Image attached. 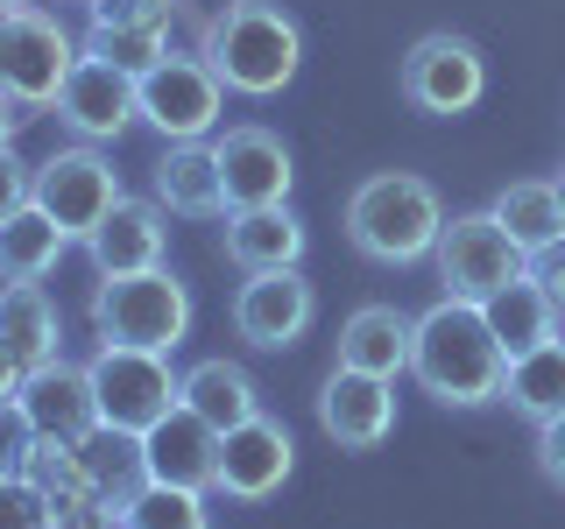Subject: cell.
<instances>
[{
	"label": "cell",
	"mask_w": 565,
	"mask_h": 529,
	"mask_svg": "<svg viewBox=\"0 0 565 529\" xmlns=\"http://www.w3.org/2000/svg\"><path fill=\"white\" fill-rule=\"evenodd\" d=\"M411 375H417L424 396L446 402V410H481V402H502L509 353L488 332L481 304L438 296V304L417 317V332H411Z\"/></svg>",
	"instance_id": "6da1fadb"
},
{
	"label": "cell",
	"mask_w": 565,
	"mask_h": 529,
	"mask_svg": "<svg viewBox=\"0 0 565 529\" xmlns=\"http://www.w3.org/2000/svg\"><path fill=\"white\" fill-rule=\"evenodd\" d=\"M199 57L220 71L226 93L269 99V93H282V85L297 78V64H305V35H297V22L276 8V0H226V8L205 22V50H199Z\"/></svg>",
	"instance_id": "7a4b0ae2"
},
{
	"label": "cell",
	"mask_w": 565,
	"mask_h": 529,
	"mask_svg": "<svg viewBox=\"0 0 565 529\" xmlns=\"http://www.w3.org/2000/svg\"><path fill=\"white\" fill-rule=\"evenodd\" d=\"M438 234H446V205H438V191L424 176L382 170L367 184H353V198H347L353 255L382 261V269H411V261H431Z\"/></svg>",
	"instance_id": "3957f363"
},
{
	"label": "cell",
	"mask_w": 565,
	"mask_h": 529,
	"mask_svg": "<svg viewBox=\"0 0 565 529\" xmlns=\"http://www.w3.org/2000/svg\"><path fill=\"white\" fill-rule=\"evenodd\" d=\"M93 332H99V346L177 353V346H184V332H191V290L170 269L99 276V290H93Z\"/></svg>",
	"instance_id": "277c9868"
},
{
	"label": "cell",
	"mask_w": 565,
	"mask_h": 529,
	"mask_svg": "<svg viewBox=\"0 0 565 529\" xmlns=\"http://www.w3.org/2000/svg\"><path fill=\"white\" fill-rule=\"evenodd\" d=\"M71 64H78V43L50 8H35V0L0 8V93H14L29 114H43V106H57Z\"/></svg>",
	"instance_id": "5b68a950"
},
{
	"label": "cell",
	"mask_w": 565,
	"mask_h": 529,
	"mask_svg": "<svg viewBox=\"0 0 565 529\" xmlns=\"http://www.w3.org/2000/svg\"><path fill=\"white\" fill-rule=\"evenodd\" d=\"M93 396H99V423L114 431H156L177 402H184V375H170V353H141V346H99L93 353Z\"/></svg>",
	"instance_id": "8992f818"
},
{
	"label": "cell",
	"mask_w": 565,
	"mask_h": 529,
	"mask_svg": "<svg viewBox=\"0 0 565 529\" xmlns=\"http://www.w3.org/2000/svg\"><path fill=\"white\" fill-rule=\"evenodd\" d=\"M396 93L417 106V114H431V120H452V114H473L488 93V57H481V43H467V35H452V29H431V35H417L411 50H403V64H396Z\"/></svg>",
	"instance_id": "52a82bcc"
},
{
	"label": "cell",
	"mask_w": 565,
	"mask_h": 529,
	"mask_svg": "<svg viewBox=\"0 0 565 529\" xmlns=\"http://www.w3.org/2000/svg\"><path fill=\"white\" fill-rule=\"evenodd\" d=\"M431 269H438V282H446V296H459V304H488L502 282H516L530 269V255L509 240V226L494 219V212H452L438 247H431Z\"/></svg>",
	"instance_id": "ba28073f"
},
{
	"label": "cell",
	"mask_w": 565,
	"mask_h": 529,
	"mask_svg": "<svg viewBox=\"0 0 565 529\" xmlns=\"http://www.w3.org/2000/svg\"><path fill=\"white\" fill-rule=\"evenodd\" d=\"M120 198H128V191H120V170L99 155V141H71L50 163H35V205H43L71 240H93V226Z\"/></svg>",
	"instance_id": "9c48e42d"
},
{
	"label": "cell",
	"mask_w": 565,
	"mask_h": 529,
	"mask_svg": "<svg viewBox=\"0 0 565 529\" xmlns=\"http://www.w3.org/2000/svg\"><path fill=\"white\" fill-rule=\"evenodd\" d=\"M226 114V85L205 57H170L156 71H141V120L163 141H205Z\"/></svg>",
	"instance_id": "30bf717a"
},
{
	"label": "cell",
	"mask_w": 565,
	"mask_h": 529,
	"mask_svg": "<svg viewBox=\"0 0 565 529\" xmlns=\"http://www.w3.org/2000/svg\"><path fill=\"white\" fill-rule=\"evenodd\" d=\"M57 120L78 141H120L141 120V78H128L120 64H99L78 50L64 93H57Z\"/></svg>",
	"instance_id": "8fae6325"
},
{
	"label": "cell",
	"mask_w": 565,
	"mask_h": 529,
	"mask_svg": "<svg viewBox=\"0 0 565 529\" xmlns=\"http://www.w3.org/2000/svg\"><path fill=\"white\" fill-rule=\"evenodd\" d=\"M311 317H318V290L305 282V269H262V276H247L241 296H234V332L262 353L297 346L311 332Z\"/></svg>",
	"instance_id": "7c38bea8"
},
{
	"label": "cell",
	"mask_w": 565,
	"mask_h": 529,
	"mask_svg": "<svg viewBox=\"0 0 565 529\" xmlns=\"http://www.w3.org/2000/svg\"><path fill=\"white\" fill-rule=\"evenodd\" d=\"M297 466V445L290 431L262 410L234 423V431H220V473H212V494H226V501H269V494L290 481Z\"/></svg>",
	"instance_id": "4fadbf2b"
},
{
	"label": "cell",
	"mask_w": 565,
	"mask_h": 529,
	"mask_svg": "<svg viewBox=\"0 0 565 529\" xmlns=\"http://www.w3.org/2000/svg\"><path fill=\"white\" fill-rule=\"evenodd\" d=\"M212 163H220V184H226V212H247V205H282L290 198V149L282 134L269 128H226L212 134Z\"/></svg>",
	"instance_id": "5bb4252c"
},
{
	"label": "cell",
	"mask_w": 565,
	"mask_h": 529,
	"mask_svg": "<svg viewBox=\"0 0 565 529\" xmlns=\"http://www.w3.org/2000/svg\"><path fill=\"white\" fill-rule=\"evenodd\" d=\"M318 431H326L340 452H375L382 438L396 431V381L332 367L326 388H318Z\"/></svg>",
	"instance_id": "9a60e30c"
},
{
	"label": "cell",
	"mask_w": 565,
	"mask_h": 529,
	"mask_svg": "<svg viewBox=\"0 0 565 529\" xmlns=\"http://www.w3.org/2000/svg\"><path fill=\"white\" fill-rule=\"evenodd\" d=\"M22 410H29V423H35V438H57V445H85V438L99 431L93 375H85V367H71L64 353L22 375Z\"/></svg>",
	"instance_id": "2e32d148"
},
{
	"label": "cell",
	"mask_w": 565,
	"mask_h": 529,
	"mask_svg": "<svg viewBox=\"0 0 565 529\" xmlns=\"http://www.w3.org/2000/svg\"><path fill=\"white\" fill-rule=\"evenodd\" d=\"M141 458H149V481L212 494V473H220V431H212L199 410L177 402L156 431H141Z\"/></svg>",
	"instance_id": "e0dca14e"
},
{
	"label": "cell",
	"mask_w": 565,
	"mask_h": 529,
	"mask_svg": "<svg viewBox=\"0 0 565 529\" xmlns=\"http://www.w3.org/2000/svg\"><path fill=\"white\" fill-rule=\"evenodd\" d=\"M170 212L156 198H120L106 219L93 226L85 255L99 261V276H141V269H163V240H170Z\"/></svg>",
	"instance_id": "ac0fdd59"
},
{
	"label": "cell",
	"mask_w": 565,
	"mask_h": 529,
	"mask_svg": "<svg viewBox=\"0 0 565 529\" xmlns=\"http://www.w3.org/2000/svg\"><path fill=\"white\" fill-rule=\"evenodd\" d=\"M226 261L241 276H262V269H297L305 261V219L290 205H247V212H226Z\"/></svg>",
	"instance_id": "d6986e66"
},
{
	"label": "cell",
	"mask_w": 565,
	"mask_h": 529,
	"mask_svg": "<svg viewBox=\"0 0 565 529\" xmlns=\"http://www.w3.org/2000/svg\"><path fill=\"white\" fill-rule=\"evenodd\" d=\"M156 205L177 219H226V184L212 163V141H170L156 163Z\"/></svg>",
	"instance_id": "ffe728a7"
},
{
	"label": "cell",
	"mask_w": 565,
	"mask_h": 529,
	"mask_svg": "<svg viewBox=\"0 0 565 529\" xmlns=\"http://www.w3.org/2000/svg\"><path fill=\"white\" fill-rule=\"evenodd\" d=\"M0 353H8L22 375L64 353V317H57L43 282H8V290H0Z\"/></svg>",
	"instance_id": "44dd1931"
},
{
	"label": "cell",
	"mask_w": 565,
	"mask_h": 529,
	"mask_svg": "<svg viewBox=\"0 0 565 529\" xmlns=\"http://www.w3.org/2000/svg\"><path fill=\"white\" fill-rule=\"evenodd\" d=\"M411 332H417V317H403L396 304H361L340 325V367L396 381L403 367H411Z\"/></svg>",
	"instance_id": "7402d4cb"
},
{
	"label": "cell",
	"mask_w": 565,
	"mask_h": 529,
	"mask_svg": "<svg viewBox=\"0 0 565 529\" xmlns=\"http://www.w3.org/2000/svg\"><path fill=\"white\" fill-rule=\"evenodd\" d=\"M481 317H488V332H494V339H502V353L516 360V353L544 346V339H558V317H565V311L552 304V296H544V282L523 269L516 282H502V290L488 296Z\"/></svg>",
	"instance_id": "603a6c76"
},
{
	"label": "cell",
	"mask_w": 565,
	"mask_h": 529,
	"mask_svg": "<svg viewBox=\"0 0 565 529\" xmlns=\"http://www.w3.org/2000/svg\"><path fill=\"white\" fill-rule=\"evenodd\" d=\"M494 219L509 226V240L523 255H544L552 240H565V205H558V176H516V184L494 191Z\"/></svg>",
	"instance_id": "cb8c5ba5"
},
{
	"label": "cell",
	"mask_w": 565,
	"mask_h": 529,
	"mask_svg": "<svg viewBox=\"0 0 565 529\" xmlns=\"http://www.w3.org/2000/svg\"><path fill=\"white\" fill-rule=\"evenodd\" d=\"M184 410H199L212 431H234V423L262 417V388L241 360H199L184 375Z\"/></svg>",
	"instance_id": "d4e9b609"
},
{
	"label": "cell",
	"mask_w": 565,
	"mask_h": 529,
	"mask_svg": "<svg viewBox=\"0 0 565 529\" xmlns=\"http://www.w3.org/2000/svg\"><path fill=\"white\" fill-rule=\"evenodd\" d=\"M502 402L516 417H530V423L565 417V339H544V346L516 353L509 375H502Z\"/></svg>",
	"instance_id": "484cf974"
},
{
	"label": "cell",
	"mask_w": 565,
	"mask_h": 529,
	"mask_svg": "<svg viewBox=\"0 0 565 529\" xmlns=\"http://www.w3.org/2000/svg\"><path fill=\"white\" fill-rule=\"evenodd\" d=\"M64 247H71V234L43 205H29V212H14V219L0 226V276L8 282H43L64 261Z\"/></svg>",
	"instance_id": "4316f807"
},
{
	"label": "cell",
	"mask_w": 565,
	"mask_h": 529,
	"mask_svg": "<svg viewBox=\"0 0 565 529\" xmlns=\"http://www.w3.org/2000/svg\"><path fill=\"white\" fill-rule=\"evenodd\" d=\"M78 458H85L93 487H99L114 508H128L135 494L149 487V458H141V438H135V431H114V423H99V431L78 445Z\"/></svg>",
	"instance_id": "83f0119b"
},
{
	"label": "cell",
	"mask_w": 565,
	"mask_h": 529,
	"mask_svg": "<svg viewBox=\"0 0 565 529\" xmlns=\"http://www.w3.org/2000/svg\"><path fill=\"white\" fill-rule=\"evenodd\" d=\"M120 529H212V516H205V494L149 481L128 508H120Z\"/></svg>",
	"instance_id": "f1b7e54d"
},
{
	"label": "cell",
	"mask_w": 565,
	"mask_h": 529,
	"mask_svg": "<svg viewBox=\"0 0 565 529\" xmlns=\"http://www.w3.org/2000/svg\"><path fill=\"white\" fill-rule=\"evenodd\" d=\"M85 57H99V64H120L128 78H141V71H156L170 57V43H163V29H106V22H93L85 29Z\"/></svg>",
	"instance_id": "f546056e"
},
{
	"label": "cell",
	"mask_w": 565,
	"mask_h": 529,
	"mask_svg": "<svg viewBox=\"0 0 565 529\" xmlns=\"http://www.w3.org/2000/svg\"><path fill=\"white\" fill-rule=\"evenodd\" d=\"M29 481L50 494V508H71V501H85V494H99L93 473H85V458H78V445H57V438H43V445H35Z\"/></svg>",
	"instance_id": "4dcf8cb0"
},
{
	"label": "cell",
	"mask_w": 565,
	"mask_h": 529,
	"mask_svg": "<svg viewBox=\"0 0 565 529\" xmlns=\"http://www.w3.org/2000/svg\"><path fill=\"white\" fill-rule=\"evenodd\" d=\"M0 529H57V508L29 473H0Z\"/></svg>",
	"instance_id": "1f68e13d"
},
{
	"label": "cell",
	"mask_w": 565,
	"mask_h": 529,
	"mask_svg": "<svg viewBox=\"0 0 565 529\" xmlns=\"http://www.w3.org/2000/svg\"><path fill=\"white\" fill-rule=\"evenodd\" d=\"M35 423H29V410H22V396L14 402H0V473H29V458H35Z\"/></svg>",
	"instance_id": "d6a6232c"
},
{
	"label": "cell",
	"mask_w": 565,
	"mask_h": 529,
	"mask_svg": "<svg viewBox=\"0 0 565 529\" xmlns=\"http://www.w3.org/2000/svg\"><path fill=\"white\" fill-rule=\"evenodd\" d=\"M170 14H177V0H93V22H106V29H163L170 35Z\"/></svg>",
	"instance_id": "836d02e7"
},
{
	"label": "cell",
	"mask_w": 565,
	"mask_h": 529,
	"mask_svg": "<svg viewBox=\"0 0 565 529\" xmlns=\"http://www.w3.org/2000/svg\"><path fill=\"white\" fill-rule=\"evenodd\" d=\"M29 205H35V163H22L14 149H0V226Z\"/></svg>",
	"instance_id": "e575fe53"
},
{
	"label": "cell",
	"mask_w": 565,
	"mask_h": 529,
	"mask_svg": "<svg viewBox=\"0 0 565 529\" xmlns=\"http://www.w3.org/2000/svg\"><path fill=\"white\" fill-rule=\"evenodd\" d=\"M57 529H120V508L106 494H85V501L57 508Z\"/></svg>",
	"instance_id": "d590c367"
},
{
	"label": "cell",
	"mask_w": 565,
	"mask_h": 529,
	"mask_svg": "<svg viewBox=\"0 0 565 529\" xmlns=\"http://www.w3.org/2000/svg\"><path fill=\"white\" fill-rule=\"evenodd\" d=\"M537 473H544L552 487H565V417L537 423Z\"/></svg>",
	"instance_id": "8d00e7d4"
},
{
	"label": "cell",
	"mask_w": 565,
	"mask_h": 529,
	"mask_svg": "<svg viewBox=\"0 0 565 529\" xmlns=\"http://www.w3.org/2000/svg\"><path fill=\"white\" fill-rule=\"evenodd\" d=\"M530 276H537V282H544V296H552V304L565 311V240H552L544 255H530Z\"/></svg>",
	"instance_id": "74e56055"
},
{
	"label": "cell",
	"mask_w": 565,
	"mask_h": 529,
	"mask_svg": "<svg viewBox=\"0 0 565 529\" xmlns=\"http://www.w3.org/2000/svg\"><path fill=\"white\" fill-rule=\"evenodd\" d=\"M22 120H29V106L14 99V93H0V149H14V134H22Z\"/></svg>",
	"instance_id": "f35d334b"
},
{
	"label": "cell",
	"mask_w": 565,
	"mask_h": 529,
	"mask_svg": "<svg viewBox=\"0 0 565 529\" xmlns=\"http://www.w3.org/2000/svg\"><path fill=\"white\" fill-rule=\"evenodd\" d=\"M14 396H22V367L0 353V402H14Z\"/></svg>",
	"instance_id": "ab89813d"
},
{
	"label": "cell",
	"mask_w": 565,
	"mask_h": 529,
	"mask_svg": "<svg viewBox=\"0 0 565 529\" xmlns=\"http://www.w3.org/2000/svg\"><path fill=\"white\" fill-rule=\"evenodd\" d=\"M558 205H565V170H558Z\"/></svg>",
	"instance_id": "60d3db41"
},
{
	"label": "cell",
	"mask_w": 565,
	"mask_h": 529,
	"mask_svg": "<svg viewBox=\"0 0 565 529\" xmlns=\"http://www.w3.org/2000/svg\"><path fill=\"white\" fill-rule=\"evenodd\" d=\"M0 8H22V0H0Z\"/></svg>",
	"instance_id": "b9f144b4"
}]
</instances>
